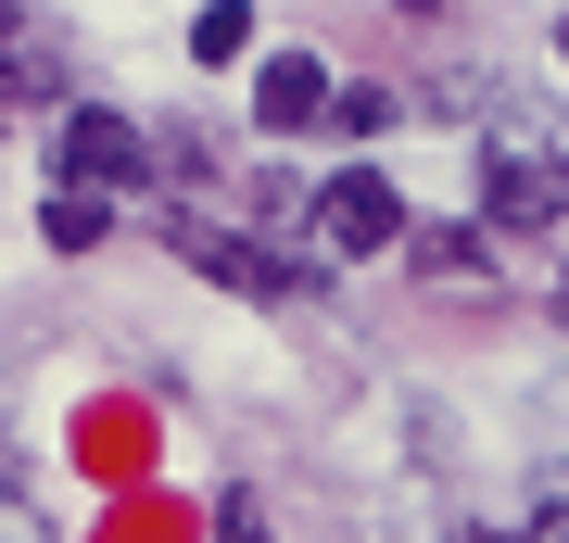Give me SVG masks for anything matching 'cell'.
I'll return each instance as SVG.
<instances>
[{
    "label": "cell",
    "instance_id": "obj_1",
    "mask_svg": "<svg viewBox=\"0 0 569 543\" xmlns=\"http://www.w3.org/2000/svg\"><path fill=\"white\" fill-rule=\"evenodd\" d=\"M140 127H127V114H102V101H89V114H63L51 127V190H89V202H102V190H127V178H140Z\"/></svg>",
    "mask_w": 569,
    "mask_h": 543
},
{
    "label": "cell",
    "instance_id": "obj_2",
    "mask_svg": "<svg viewBox=\"0 0 569 543\" xmlns=\"http://www.w3.org/2000/svg\"><path fill=\"white\" fill-rule=\"evenodd\" d=\"M305 215H317V241H329V253H392V241H406V202H392L380 164H342V178H329Z\"/></svg>",
    "mask_w": 569,
    "mask_h": 543
},
{
    "label": "cell",
    "instance_id": "obj_3",
    "mask_svg": "<svg viewBox=\"0 0 569 543\" xmlns=\"http://www.w3.org/2000/svg\"><path fill=\"white\" fill-rule=\"evenodd\" d=\"M164 228H178V253L203 265V279H228V291H253V303H291V291H305V265H279L266 241H228V228H203V215H164Z\"/></svg>",
    "mask_w": 569,
    "mask_h": 543
},
{
    "label": "cell",
    "instance_id": "obj_4",
    "mask_svg": "<svg viewBox=\"0 0 569 543\" xmlns=\"http://www.w3.org/2000/svg\"><path fill=\"white\" fill-rule=\"evenodd\" d=\"M493 228H569V164H545V152H493Z\"/></svg>",
    "mask_w": 569,
    "mask_h": 543
},
{
    "label": "cell",
    "instance_id": "obj_5",
    "mask_svg": "<svg viewBox=\"0 0 569 543\" xmlns=\"http://www.w3.org/2000/svg\"><path fill=\"white\" fill-rule=\"evenodd\" d=\"M317 114H329V77H317L305 51H279V63L253 77V127L279 140V127H317Z\"/></svg>",
    "mask_w": 569,
    "mask_h": 543
},
{
    "label": "cell",
    "instance_id": "obj_6",
    "mask_svg": "<svg viewBox=\"0 0 569 543\" xmlns=\"http://www.w3.org/2000/svg\"><path fill=\"white\" fill-rule=\"evenodd\" d=\"M89 467H102V481L140 467V404H89Z\"/></svg>",
    "mask_w": 569,
    "mask_h": 543
},
{
    "label": "cell",
    "instance_id": "obj_7",
    "mask_svg": "<svg viewBox=\"0 0 569 543\" xmlns=\"http://www.w3.org/2000/svg\"><path fill=\"white\" fill-rule=\"evenodd\" d=\"M114 241V202H89V190H51V253H102Z\"/></svg>",
    "mask_w": 569,
    "mask_h": 543
},
{
    "label": "cell",
    "instance_id": "obj_8",
    "mask_svg": "<svg viewBox=\"0 0 569 543\" xmlns=\"http://www.w3.org/2000/svg\"><path fill=\"white\" fill-rule=\"evenodd\" d=\"M190 51H203V63H241V51H253V13H241V0H216V13H190Z\"/></svg>",
    "mask_w": 569,
    "mask_h": 543
},
{
    "label": "cell",
    "instance_id": "obj_9",
    "mask_svg": "<svg viewBox=\"0 0 569 543\" xmlns=\"http://www.w3.org/2000/svg\"><path fill=\"white\" fill-rule=\"evenodd\" d=\"M114 543H190V505H114Z\"/></svg>",
    "mask_w": 569,
    "mask_h": 543
},
{
    "label": "cell",
    "instance_id": "obj_10",
    "mask_svg": "<svg viewBox=\"0 0 569 543\" xmlns=\"http://www.w3.org/2000/svg\"><path fill=\"white\" fill-rule=\"evenodd\" d=\"M418 265H430V279H481V241H456V228H430V241H418Z\"/></svg>",
    "mask_w": 569,
    "mask_h": 543
},
{
    "label": "cell",
    "instance_id": "obj_11",
    "mask_svg": "<svg viewBox=\"0 0 569 543\" xmlns=\"http://www.w3.org/2000/svg\"><path fill=\"white\" fill-rule=\"evenodd\" d=\"M26 26H39V13H13V0H0V51H13V39H26Z\"/></svg>",
    "mask_w": 569,
    "mask_h": 543
},
{
    "label": "cell",
    "instance_id": "obj_12",
    "mask_svg": "<svg viewBox=\"0 0 569 543\" xmlns=\"http://www.w3.org/2000/svg\"><path fill=\"white\" fill-rule=\"evenodd\" d=\"M228 543H266V531H253V505H228Z\"/></svg>",
    "mask_w": 569,
    "mask_h": 543
},
{
    "label": "cell",
    "instance_id": "obj_13",
    "mask_svg": "<svg viewBox=\"0 0 569 543\" xmlns=\"http://www.w3.org/2000/svg\"><path fill=\"white\" fill-rule=\"evenodd\" d=\"M557 51H569V13H557Z\"/></svg>",
    "mask_w": 569,
    "mask_h": 543
}]
</instances>
